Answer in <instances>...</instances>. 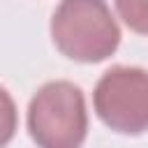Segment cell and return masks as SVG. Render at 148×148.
<instances>
[{
	"label": "cell",
	"mask_w": 148,
	"mask_h": 148,
	"mask_svg": "<svg viewBox=\"0 0 148 148\" xmlns=\"http://www.w3.org/2000/svg\"><path fill=\"white\" fill-rule=\"evenodd\" d=\"M51 37L76 62H99L120 44L118 23L104 0H60L51 16Z\"/></svg>",
	"instance_id": "1"
},
{
	"label": "cell",
	"mask_w": 148,
	"mask_h": 148,
	"mask_svg": "<svg viewBox=\"0 0 148 148\" xmlns=\"http://www.w3.org/2000/svg\"><path fill=\"white\" fill-rule=\"evenodd\" d=\"M28 132L39 148H81L88 132L83 92L69 81L44 83L30 99Z\"/></svg>",
	"instance_id": "2"
},
{
	"label": "cell",
	"mask_w": 148,
	"mask_h": 148,
	"mask_svg": "<svg viewBox=\"0 0 148 148\" xmlns=\"http://www.w3.org/2000/svg\"><path fill=\"white\" fill-rule=\"evenodd\" d=\"M95 111L104 125L123 134L148 130V72L141 67H111L95 86Z\"/></svg>",
	"instance_id": "3"
},
{
	"label": "cell",
	"mask_w": 148,
	"mask_h": 148,
	"mask_svg": "<svg viewBox=\"0 0 148 148\" xmlns=\"http://www.w3.org/2000/svg\"><path fill=\"white\" fill-rule=\"evenodd\" d=\"M116 9L130 30L148 35V0H116Z\"/></svg>",
	"instance_id": "4"
}]
</instances>
